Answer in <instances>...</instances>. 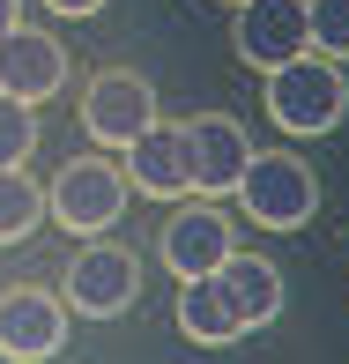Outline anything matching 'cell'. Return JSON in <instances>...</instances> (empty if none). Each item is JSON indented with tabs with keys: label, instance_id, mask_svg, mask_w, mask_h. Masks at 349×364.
Wrapping results in <instances>:
<instances>
[{
	"label": "cell",
	"instance_id": "obj_12",
	"mask_svg": "<svg viewBox=\"0 0 349 364\" xmlns=\"http://www.w3.org/2000/svg\"><path fill=\"white\" fill-rule=\"evenodd\" d=\"M215 283H223L230 312L245 320V335L282 320V268H275L268 253H238V245H230V253H223V268H215Z\"/></svg>",
	"mask_w": 349,
	"mask_h": 364
},
{
	"label": "cell",
	"instance_id": "obj_2",
	"mask_svg": "<svg viewBox=\"0 0 349 364\" xmlns=\"http://www.w3.org/2000/svg\"><path fill=\"white\" fill-rule=\"evenodd\" d=\"M349 112V75L335 68V60L320 53H297L282 60V68H268V119L282 127V134H335Z\"/></svg>",
	"mask_w": 349,
	"mask_h": 364
},
{
	"label": "cell",
	"instance_id": "obj_3",
	"mask_svg": "<svg viewBox=\"0 0 349 364\" xmlns=\"http://www.w3.org/2000/svg\"><path fill=\"white\" fill-rule=\"evenodd\" d=\"M45 216H53L68 238H104L112 223L127 216V171L112 156H75L53 171L45 186Z\"/></svg>",
	"mask_w": 349,
	"mask_h": 364
},
{
	"label": "cell",
	"instance_id": "obj_11",
	"mask_svg": "<svg viewBox=\"0 0 349 364\" xmlns=\"http://www.w3.org/2000/svg\"><path fill=\"white\" fill-rule=\"evenodd\" d=\"M119 171H127V193H149V201H186V156H178V127L156 119L141 127L134 141L119 149Z\"/></svg>",
	"mask_w": 349,
	"mask_h": 364
},
{
	"label": "cell",
	"instance_id": "obj_9",
	"mask_svg": "<svg viewBox=\"0 0 349 364\" xmlns=\"http://www.w3.org/2000/svg\"><path fill=\"white\" fill-rule=\"evenodd\" d=\"M238 245V230H230V216L215 201H193V208H171L156 230V253H163V268L186 283V275H215L223 268V253Z\"/></svg>",
	"mask_w": 349,
	"mask_h": 364
},
{
	"label": "cell",
	"instance_id": "obj_10",
	"mask_svg": "<svg viewBox=\"0 0 349 364\" xmlns=\"http://www.w3.org/2000/svg\"><path fill=\"white\" fill-rule=\"evenodd\" d=\"M0 90L23 97V105H45V97H60V90H68V45H60L53 30L15 23L8 38H0Z\"/></svg>",
	"mask_w": 349,
	"mask_h": 364
},
{
	"label": "cell",
	"instance_id": "obj_1",
	"mask_svg": "<svg viewBox=\"0 0 349 364\" xmlns=\"http://www.w3.org/2000/svg\"><path fill=\"white\" fill-rule=\"evenodd\" d=\"M230 201L260 230H305L320 216V178H312V164L297 156V149H253L238 186H230Z\"/></svg>",
	"mask_w": 349,
	"mask_h": 364
},
{
	"label": "cell",
	"instance_id": "obj_5",
	"mask_svg": "<svg viewBox=\"0 0 349 364\" xmlns=\"http://www.w3.org/2000/svg\"><path fill=\"white\" fill-rule=\"evenodd\" d=\"M68 320L75 312L60 305V290H38V283L0 290V364H53L68 350Z\"/></svg>",
	"mask_w": 349,
	"mask_h": 364
},
{
	"label": "cell",
	"instance_id": "obj_17",
	"mask_svg": "<svg viewBox=\"0 0 349 364\" xmlns=\"http://www.w3.org/2000/svg\"><path fill=\"white\" fill-rule=\"evenodd\" d=\"M45 8H53V15H75V23H82V15H104L112 0H45Z\"/></svg>",
	"mask_w": 349,
	"mask_h": 364
},
{
	"label": "cell",
	"instance_id": "obj_15",
	"mask_svg": "<svg viewBox=\"0 0 349 364\" xmlns=\"http://www.w3.org/2000/svg\"><path fill=\"white\" fill-rule=\"evenodd\" d=\"M305 45L320 60H349V0H305Z\"/></svg>",
	"mask_w": 349,
	"mask_h": 364
},
{
	"label": "cell",
	"instance_id": "obj_19",
	"mask_svg": "<svg viewBox=\"0 0 349 364\" xmlns=\"http://www.w3.org/2000/svg\"><path fill=\"white\" fill-rule=\"evenodd\" d=\"M223 8H238V0H223Z\"/></svg>",
	"mask_w": 349,
	"mask_h": 364
},
{
	"label": "cell",
	"instance_id": "obj_4",
	"mask_svg": "<svg viewBox=\"0 0 349 364\" xmlns=\"http://www.w3.org/2000/svg\"><path fill=\"white\" fill-rule=\"evenodd\" d=\"M134 297H141V260L112 238H90L60 275V305L75 320H119V312H134Z\"/></svg>",
	"mask_w": 349,
	"mask_h": 364
},
{
	"label": "cell",
	"instance_id": "obj_7",
	"mask_svg": "<svg viewBox=\"0 0 349 364\" xmlns=\"http://www.w3.org/2000/svg\"><path fill=\"white\" fill-rule=\"evenodd\" d=\"M178 156H186V186L201 201H215V193L238 186L245 156H253V134L230 112H193V119H178Z\"/></svg>",
	"mask_w": 349,
	"mask_h": 364
},
{
	"label": "cell",
	"instance_id": "obj_14",
	"mask_svg": "<svg viewBox=\"0 0 349 364\" xmlns=\"http://www.w3.org/2000/svg\"><path fill=\"white\" fill-rule=\"evenodd\" d=\"M45 223V186L30 171H0V245H23Z\"/></svg>",
	"mask_w": 349,
	"mask_h": 364
},
{
	"label": "cell",
	"instance_id": "obj_13",
	"mask_svg": "<svg viewBox=\"0 0 349 364\" xmlns=\"http://www.w3.org/2000/svg\"><path fill=\"white\" fill-rule=\"evenodd\" d=\"M178 335L193 342V350H230V342L245 335V320L230 312V297L215 275H186L178 283Z\"/></svg>",
	"mask_w": 349,
	"mask_h": 364
},
{
	"label": "cell",
	"instance_id": "obj_6",
	"mask_svg": "<svg viewBox=\"0 0 349 364\" xmlns=\"http://www.w3.org/2000/svg\"><path fill=\"white\" fill-rule=\"evenodd\" d=\"M156 82L134 75V68H104L82 90V134H90L97 149H127L141 134V127H156Z\"/></svg>",
	"mask_w": 349,
	"mask_h": 364
},
{
	"label": "cell",
	"instance_id": "obj_8",
	"mask_svg": "<svg viewBox=\"0 0 349 364\" xmlns=\"http://www.w3.org/2000/svg\"><path fill=\"white\" fill-rule=\"evenodd\" d=\"M230 53L245 60V68H282V60L312 53L305 45V0H238V15H230Z\"/></svg>",
	"mask_w": 349,
	"mask_h": 364
},
{
	"label": "cell",
	"instance_id": "obj_16",
	"mask_svg": "<svg viewBox=\"0 0 349 364\" xmlns=\"http://www.w3.org/2000/svg\"><path fill=\"white\" fill-rule=\"evenodd\" d=\"M30 149H38V105L0 90V171H23Z\"/></svg>",
	"mask_w": 349,
	"mask_h": 364
},
{
	"label": "cell",
	"instance_id": "obj_18",
	"mask_svg": "<svg viewBox=\"0 0 349 364\" xmlns=\"http://www.w3.org/2000/svg\"><path fill=\"white\" fill-rule=\"evenodd\" d=\"M15 23H23V0H0V38H8Z\"/></svg>",
	"mask_w": 349,
	"mask_h": 364
}]
</instances>
